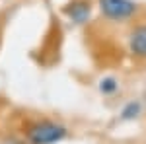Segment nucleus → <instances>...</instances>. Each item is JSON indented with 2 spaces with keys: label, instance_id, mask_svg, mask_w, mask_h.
<instances>
[{
  "label": "nucleus",
  "instance_id": "nucleus-3",
  "mask_svg": "<svg viewBox=\"0 0 146 144\" xmlns=\"http://www.w3.org/2000/svg\"><path fill=\"white\" fill-rule=\"evenodd\" d=\"M62 12L66 14V18L70 20V22L82 25V23H86L88 20H90L92 4L88 2V0H72V2H68L66 6L62 8Z\"/></svg>",
  "mask_w": 146,
  "mask_h": 144
},
{
  "label": "nucleus",
  "instance_id": "nucleus-6",
  "mask_svg": "<svg viewBox=\"0 0 146 144\" xmlns=\"http://www.w3.org/2000/svg\"><path fill=\"white\" fill-rule=\"evenodd\" d=\"M119 90V82L115 80L113 76H107V78H103L100 82V92L103 94V96H111V94H115Z\"/></svg>",
  "mask_w": 146,
  "mask_h": 144
},
{
  "label": "nucleus",
  "instance_id": "nucleus-1",
  "mask_svg": "<svg viewBox=\"0 0 146 144\" xmlns=\"http://www.w3.org/2000/svg\"><path fill=\"white\" fill-rule=\"evenodd\" d=\"M66 127L56 121H35L27 125L25 138L29 144H56L66 138Z\"/></svg>",
  "mask_w": 146,
  "mask_h": 144
},
{
  "label": "nucleus",
  "instance_id": "nucleus-2",
  "mask_svg": "<svg viewBox=\"0 0 146 144\" xmlns=\"http://www.w3.org/2000/svg\"><path fill=\"white\" fill-rule=\"evenodd\" d=\"M98 6L101 14L113 22L131 20L138 10L135 0H98Z\"/></svg>",
  "mask_w": 146,
  "mask_h": 144
},
{
  "label": "nucleus",
  "instance_id": "nucleus-5",
  "mask_svg": "<svg viewBox=\"0 0 146 144\" xmlns=\"http://www.w3.org/2000/svg\"><path fill=\"white\" fill-rule=\"evenodd\" d=\"M140 109H142L140 101H129L121 111V119L123 121H133V119H136L140 115Z\"/></svg>",
  "mask_w": 146,
  "mask_h": 144
},
{
  "label": "nucleus",
  "instance_id": "nucleus-4",
  "mask_svg": "<svg viewBox=\"0 0 146 144\" xmlns=\"http://www.w3.org/2000/svg\"><path fill=\"white\" fill-rule=\"evenodd\" d=\"M129 49L138 58H146V25L135 27L129 35Z\"/></svg>",
  "mask_w": 146,
  "mask_h": 144
}]
</instances>
